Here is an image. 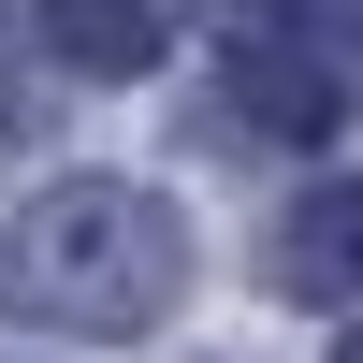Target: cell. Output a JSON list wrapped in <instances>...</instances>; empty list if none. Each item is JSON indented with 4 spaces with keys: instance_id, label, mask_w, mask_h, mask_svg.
<instances>
[{
    "instance_id": "6da1fadb",
    "label": "cell",
    "mask_w": 363,
    "mask_h": 363,
    "mask_svg": "<svg viewBox=\"0 0 363 363\" xmlns=\"http://www.w3.org/2000/svg\"><path fill=\"white\" fill-rule=\"evenodd\" d=\"M15 262H29V291H44L73 335H145V320L189 291V233H174V203L131 189V174H58L15 218Z\"/></svg>"
},
{
    "instance_id": "3957f363",
    "label": "cell",
    "mask_w": 363,
    "mask_h": 363,
    "mask_svg": "<svg viewBox=\"0 0 363 363\" xmlns=\"http://www.w3.org/2000/svg\"><path fill=\"white\" fill-rule=\"evenodd\" d=\"M277 277L306 291V306H349V291H363V174H320V189L291 203V233H277Z\"/></svg>"
},
{
    "instance_id": "8992f818",
    "label": "cell",
    "mask_w": 363,
    "mask_h": 363,
    "mask_svg": "<svg viewBox=\"0 0 363 363\" xmlns=\"http://www.w3.org/2000/svg\"><path fill=\"white\" fill-rule=\"evenodd\" d=\"M335 363H363V335H349V349H335Z\"/></svg>"
},
{
    "instance_id": "277c9868",
    "label": "cell",
    "mask_w": 363,
    "mask_h": 363,
    "mask_svg": "<svg viewBox=\"0 0 363 363\" xmlns=\"http://www.w3.org/2000/svg\"><path fill=\"white\" fill-rule=\"evenodd\" d=\"M44 44L73 73H145L174 44V0H44Z\"/></svg>"
},
{
    "instance_id": "5b68a950",
    "label": "cell",
    "mask_w": 363,
    "mask_h": 363,
    "mask_svg": "<svg viewBox=\"0 0 363 363\" xmlns=\"http://www.w3.org/2000/svg\"><path fill=\"white\" fill-rule=\"evenodd\" d=\"M29 116H44V87L15 73V29H0V131H29Z\"/></svg>"
},
{
    "instance_id": "7a4b0ae2",
    "label": "cell",
    "mask_w": 363,
    "mask_h": 363,
    "mask_svg": "<svg viewBox=\"0 0 363 363\" xmlns=\"http://www.w3.org/2000/svg\"><path fill=\"white\" fill-rule=\"evenodd\" d=\"M218 87H233L247 131L320 145V131L349 116V44L306 15V0H218Z\"/></svg>"
}]
</instances>
